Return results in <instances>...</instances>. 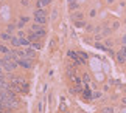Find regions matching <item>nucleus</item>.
<instances>
[{"label": "nucleus", "instance_id": "f257e3e1", "mask_svg": "<svg viewBox=\"0 0 126 113\" xmlns=\"http://www.w3.org/2000/svg\"><path fill=\"white\" fill-rule=\"evenodd\" d=\"M17 63L22 68H25V70H31L33 68V59H28V57H19Z\"/></svg>", "mask_w": 126, "mask_h": 113}, {"label": "nucleus", "instance_id": "f03ea898", "mask_svg": "<svg viewBox=\"0 0 126 113\" xmlns=\"http://www.w3.org/2000/svg\"><path fill=\"white\" fill-rule=\"evenodd\" d=\"M31 29H33V31H36V33H37V36H39L41 39H42V37H45V34H47V29L44 28V25H39V23H36V22L31 25Z\"/></svg>", "mask_w": 126, "mask_h": 113}, {"label": "nucleus", "instance_id": "7ed1b4c3", "mask_svg": "<svg viewBox=\"0 0 126 113\" xmlns=\"http://www.w3.org/2000/svg\"><path fill=\"white\" fill-rule=\"evenodd\" d=\"M17 65H19L17 61H6V62H5V65H3V70L6 71V73H13L17 68Z\"/></svg>", "mask_w": 126, "mask_h": 113}, {"label": "nucleus", "instance_id": "20e7f679", "mask_svg": "<svg viewBox=\"0 0 126 113\" xmlns=\"http://www.w3.org/2000/svg\"><path fill=\"white\" fill-rule=\"evenodd\" d=\"M81 95H83V98L86 101H92V99H94V91L89 88V84H86L83 87V93H81Z\"/></svg>", "mask_w": 126, "mask_h": 113}, {"label": "nucleus", "instance_id": "39448f33", "mask_svg": "<svg viewBox=\"0 0 126 113\" xmlns=\"http://www.w3.org/2000/svg\"><path fill=\"white\" fill-rule=\"evenodd\" d=\"M23 54H25V57H28V59H34L36 57V50L33 47H28V48H25Z\"/></svg>", "mask_w": 126, "mask_h": 113}, {"label": "nucleus", "instance_id": "423d86ee", "mask_svg": "<svg viewBox=\"0 0 126 113\" xmlns=\"http://www.w3.org/2000/svg\"><path fill=\"white\" fill-rule=\"evenodd\" d=\"M27 37L30 39L31 42H39V40H41V37L37 36V33H36V31H33V29H28V34H27Z\"/></svg>", "mask_w": 126, "mask_h": 113}, {"label": "nucleus", "instance_id": "0eeeda50", "mask_svg": "<svg viewBox=\"0 0 126 113\" xmlns=\"http://www.w3.org/2000/svg\"><path fill=\"white\" fill-rule=\"evenodd\" d=\"M70 79H72V82H73V85H76V87H83V77L73 75V76H70Z\"/></svg>", "mask_w": 126, "mask_h": 113}, {"label": "nucleus", "instance_id": "6e6552de", "mask_svg": "<svg viewBox=\"0 0 126 113\" xmlns=\"http://www.w3.org/2000/svg\"><path fill=\"white\" fill-rule=\"evenodd\" d=\"M115 59H117V62H118V63H122V65H123V63H126V56L123 54L122 51L115 53Z\"/></svg>", "mask_w": 126, "mask_h": 113}, {"label": "nucleus", "instance_id": "1a4fd4ad", "mask_svg": "<svg viewBox=\"0 0 126 113\" xmlns=\"http://www.w3.org/2000/svg\"><path fill=\"white\" fill-rule=\"evenodd\" d=\"M9 43H11L14 48H19V47H20V39H19L17 36H11V39H9Z\"/></svg>", "mask_w": 126, "mask_h": 113}, {"label": "nucleus", "instance_id": "9d476101", "mask_svg": "<svg viewBox=\"0 0 126 113\" xmlns=\"http://www.w3.org/2000/svg\"><path fill=\"white\" fill-rule=\"evenodd\" d=\"M33 19H34V22L39 23V25H45V23H47L45 16H33Z\"/></svg>", "mask_w": 126, "mask_h": 113}, {"label": "nucleus", "instance_id": "9b49d317", "mask_svg": "<svg viewBox=\"0 0 126 113\" xmlns=\"http://www.w3.org/2000/svg\"><path fill=\"white\" fill-rule=\"evenodd\" d=\"M51 3V0H37L36 2V8H45Z\"/></svg>", "mask_w": 126, "mask_h": 113}, {"label": "nucleus", "instance_id": "f8f14e48", "mask_svg": "<svg viewBox=\"0 0 126 113\" xmlns=\"http://www.w3.org/2000/svg\"><path fill=\"white\" fill-rule=\"evenodd\" d=\"M84 19V14L83 13H72V20L76 22V20H83Z\"/></svg>", "mask_w": 126, "mask_h": 113}, {"label": "nucleus", "instance_id": "ddd939ff", "mask_svg": "<svg viewBox=\"0 0 126 113\" xmlns=\"http://www.w3.org/2000/svg\"><path fill=\"white\" fill-rule=\"evenodd\" d=\"M20 47H25V48L31 47V40L28 37H20Z\"/></svg>", "mask_w": 126, "mask_h": 113}, {"label": "nucleus", "instance_id": "4468645a", "mask_svg": "<svg viewBox=\"0 0 126 113\" xmlns=\"http://www.w3.org/2000/svg\"><path fill=\"white\" fill-rule=\"evenodd\" d=\"M70 93H72V95H81V93H83V87H72L70 88V90H69Z\"/></svg>", "mask_w": 126, "mask_h": 113}, {"label": "nucleus", "instance_id": "2eb2a0df", "mask_svg": "<svg viewBox=\"0 0 126 113\" xmlns=\"http://www.w3.org/2000/svg\"><path fill=\"white\" fill-rule=\"evenodd\" d=\"M69 9L72 13L76 11V9H79V3L78 2H69Z\"/></svg>", "mask_w": 126, "mask_h": 113}, {"label": "nucleus", "instance_id": "dca6fc26", "mask_svg": "<svg viewBox=\"0 0 126 113\" xmlns=\"http://www.w3.org/2000/svg\"><path fill=\"white\" fill-rule=\"evenodd\" d=\"M16 28H17V25H16V23H9V25L6 26V33L13 36V33H14V29H16Z\"/></svg>", "mask_w": 126, "mask_h": 113}, {"label": "nucleus", "instance_id": "f3484780", "mask_svg": "<svg viewBox=\"0 0 126 113\" xmlns=\"http://www.w3.org/2000/svg\"><path fill=\"white\" fill-rule=\"evenodd\" d=\"M33 16H47V13H45V9H44V8H36Z\"/></svg>", "mask_w": 126, "mask_h": 113}, {"label": "nucleus", "instance_id": "a211bd4d", "mask_svg": "<svg viewBox=\"0 0 126 113\" xmlns=\"http://www.w3.org/2000/svg\"><path fill=\"white\" fill-rule=\"evenodd\" d=\"M73 23H75L76 28H84V26H86V22H84V20H76V22H73Z\"/></svg>", "mask_w": 126, "mask_h": 113}, {"label": "nucleus", "instance_id": "6ab92c4d", "mask_svg": "<svg viewBox=\"0 0 126 113\" xmlns=\"http://www.w3.org/2000/svg\"><path fill=\"white\" fill-rule=\"evenodd\" d=\"M101 112H103V113H115L114 107H103V109H101Z\"/></svg>", "mask_w": 126, "mask_h": 113}, {"label": "nucleus", "instance_id": "aec40b11", "mask_svg": "<svg viewBox=\"0 0 126 113\" xmlns=\"http://www.w3.org/2000/svg\"><path fill=\"white\" fill-rule=\"evenodd\" d=\"M0 53H2V54H8V53H9V48L6 45H0Z\"/></svg>", "mask_w": 126, "mask_h": 113}, {"label": "nucleus", "instance_id": "412c9836", "mask_svg": "<svg viewBox=\"0 0 126 113\" xmlns=\"http://www.w3.org/2000/svg\"><path fill=\"white\" fill-rule=\"evenodd\" d=\"M112 45H114V42H112V40H110V39H108V40H106V42H104V47H106V48H108V50H110V48H112Z\"/></svg>", "mask_w": 126, "mask_h": 113}, {"label": "nucleus", "instance_id": "4be33fe9", "mask_svg": "<svg viewBox=\"0 0 126 113\" xmlns=\"http://www.w3.org/2000/svg\"><path fill=\"white\" fill-rule=\"evenodd\" d=\"M78 54H79V57L83 59V61H87V59H89V54H87V53H84V51H79Z\"/></svg>", "mask_w": 126, "mask_h": 113}, {"label": "nucleus", "instance_id": "5701e85b", "mask_svg": "<svg viewBox=\"0 0 126 113\" xmlns=\"http://www.w3.org/2000/svg\"><path fill=\"white\" fill-rule=\"evenodd\" d=\"M83 82H84V84H90V76L87 75V73L83 75Z\"/></svg>", "mask_w": 126, "mask_h": 113}, {"label": "nucleus", "instance_id": "b1692460", "mask_svg": "<svg viewBox=\"0 0 126 113\" xmlns=\"http://www.w3.org/2000/svg\"><path fill=\"white\" fill-rule=\"evenodd\" d=\"M2 40H9V39H11V34H8V33H2Z\"/></svg>", "mask_w": 126, "mask_h": 113}, {"label": "nucleus", "instance_id": "393cba45", "mask_svg": "<svg viewBox=\"0 0 126 113\" xmlns=\"http://www.w3.org/2000/svg\"><path fill=\"white\" fill-rule=\"evenodd\" d=\"M31 47L34 48V50H41V43L39 42H31Z\"/></svg>", "mask_w": 126, "mask_h": 113}, {"label": "nucleus", "instance_id": "a878e982", "mask_svg": "<svg viewBox=\"0 0 126 113\" xmlns=\"http://www.w3.org/2000/svg\"><path fill=\"white\" fill-rule=\"evenodd\" d=\"M120 28V22L118 20H114V23H112V29L115 31V29H118Z\"/></svg>", "mask_w": 126, "mask_h": 113}, {"label": "nucleus", "instance_id": "bb28decb", "mask_svg": "<svg viewBox=\"0 0 126 113\" xmlns=\"http://www.w3.org/2000/svg\"><path fill=\"white\" fill-rule=\"evenodd\" d=\"M109 34H110V29H109V28H106L104 31H103V34H101V36H103V37H106V36H109Z\"/></svg>", "mask_w": 126, "mask_h": 113}, {"label": "nucleus", "instance_id": "cd10ccee", "mask_svg": "<svg viewBox=\"0 0 126 113\" xmlns=\"http://www.w3.org/2000/svg\"><path fill=\"white\" fill-rule=\"evenodd\" d=\"M28 20H30V17H27V16H20V22H23V23H27Z\"/></svg>", "mask_w": 126, "mask_h": 113}, {"label": "nucleus", "instance_id": "c85d7f7f", "mask_svg": "<svg viewBox=\"0 0 126 113\" xmlns=\"http://www.w3.org/2000/svg\"><path fill=\"white\" fill-rule=\"evenodd\" d=\"M95 47L98 48V50H108V48H106V47L103 45V43H101V45H100V43H95Z\"/></svg>", "mask_w": 126, "mask_h": 113}, {"label": "nucleus", "instance_id": "c756f323", "mask_svg": "<svg viewBox=\"0 0 126 113\" xmlns=\"http://www.w3.org/2000/svg\"><path fill=\"white\" fill-rule=\"evenodd\" d=\"M17 37L20 39V37H25V33H23V29H19V33H17Z\"/></svg>", "mask_w": 126, "mask_h": 113}, {"label": "nucleus", "instance_id": "7c9ffc66", "mask_svg": "<svg viewBox=\"0 0 126 113\" xmlns=\"http://www.w3.org/2000/svg\"><path fill=\"white\" fill-rule=\"evenodd\" d=\"M89 16L90 17H95L96 16V9H90V11H89Z\"/></svg>", "mask_w": 126, "mask_h": 113}, {"label": "nucleus", "instance_id": "2f4dec72", "mask_svg": "<svg viewBox=\"0 0 126 113\" xmlns=\"http://www.w3.org/2000/svg\"><path fill=\"white\" fill-rule=\"evenodd\" d=\"M94 98H95V99L101 98V91H94Z\"/></svg>", "mask_w": 126, "mask_h": 113}, {"label": "nucleus", "instance_id": "473e14b6", "mask_svg": "<svg viewBox=\"0 0 126 113\" xmlns=\"http://www.w3.org/2000/svg\"><path fill=\"white\" fill-rule=\"evenodd\" d=\"M23 26H25V23H23V22H20V20H19V23H17V28H19V29H22Z\"/></svg>", "mask_w": 126, "mask_h": 113}, {"label": "nucleus", "instance_id": "72a5a7b5", "mask_svg": "<svg viewBox=\"0 0 126 113\" xmlns=\"http://www.w3.org/2000/svg\"><path fill=\"white\" fill-rule=\"evenodd\" d=\"M20 5L22 6H28V0H20Z\"/></svg>", "mask_w": 126, "mask_h": 113}, {"label": "nucleus", "instance_id": "f704fd0d", "mask_svg": "<svg viewBox=\"0 0 126 113\" xmlns=\"http://www.w3.org/2000/svg\"><path fill=\"white\" fill-rule=\"evenodd\" d=\"M56 16H58V11H56V9H53V13H51V19H56Z\"/></svg>", "mask_w": 126, "mask_h": 113}, {"label": "nucleus", "instance_id": "c9c22d12", "mask_svg": "<svg viewBox=\"0 0 126 113\" xmlns=\"http://www.w3.org/2000/svg\"><path fill=\"white\" fill-rule=\"evenodd\" d=\"M86 29H87V31H94V26H92V25H86Z\"/></svg>", "mask_w": 126, "mask_h": 113}, {"label": "nucleus", "instance_id": "e433bc0d", "mask_svg": "<svg viewBox=\"0 0 126 113\" xmlns=\"http://www.w3.org/2000/svg\"><path fill=\"white\" fill-rule=\"evenodd\" d=\"M125 43H126V34L122 37V45H125Z\"/></svg>", "mask_w": 126, "mask_h": 113}, {"label": "nucleus", "instance_id": "4c0bfd02", "mask_svg": "<svg viewBox=\"0 0 126 113\" xmlns=\"http://www.w3.org/2000/svg\"><path fill=\"white\" fill-rule=\"evenodd\" d=\"M122 104H123V105H126V96H125V98H122Z\"/></svg>", "mask_w": 126, "mask_h": 113}, {"label": "nucleus", "instance_id": "58836bf2", "mask_svg": "<svg viewBox=\"0 0 126 113\" xmlns=\"http://www.w3.org/2000/svg\"><path fill=\"white\" fill-rule=\"evenodd\" d=\"M106 2H108V3H114L115 0H106Z\"/></svg>", "mask_w": 126, "mask_h": 113}, {"label": "nucleus", "instance_id": "ea45409f", "mask_svg": "<svg viewBox=\"0 0 126 113\" xmlns=\"http://www.w3.org/2000/svg\"><path fill=\"white\" fill-rule=\"evenodd\" d=\"M69 2H78V0H69Z\"/></svg>", "mask_w": 126, "mask_h": 113}, {"label": "nucleus", "instance_id": "a19ab883", "mask_svg": "<svg viewBox=\"0 0 126 113\" xmlns=\"http://www.w3.org/2000/svg\"><path fill=\"white\" fill-rule=\"evenodd\" d=\"M125 28H126V20H125Z\"/></svg>", "mask_w": 126, "mask_h": 113}, {"label": "nucleus", "instance_id": "79ce46f5", "mask_svg": "<svg viewBox=\"0 0 126 113\" xmlns=\"http://www.w3.org/2000/svg\"><path fill=\"white\" fill-rule=\"evenodd\" d=\"M123 113H126V110H123Z\"/></svg>", "mask_w": 126, "mask_h": 113}, {"label": "nucleus", "instance_id": "37998d69", "mask_svg": "<svg viewBox=\"0 0 126 113\" xmlns=\"http://www.w3.org/2000/svg\"><path fill=\"white\" fill-rule=\"evenodd\" d=\"M125 45H126V43H125Z\"/></svg>", "mask_w": 126, "mask_h": 113}, {"label": "nucleus", "instance_id": "c03bdc74", "mask_svg": "<svg viewBox=\"0 0 126 113\" xmlns=\"http://www.w3.org/2000/svg\"><path fill=\"white\" fill-rule=\"evenodd\" d=\"M101 113H103V112H101Z\"/></svg>", "mask_w": 126, "mask_h": 113}, {"label": "nucleus", "instance_id": "a18cd8bd", "mask_svg": "<svg viewBox=\"0 0 126 113\" xmlns=\"http://www.w3.org/2000/svg\"><path fill=\"white\" fill-rule=\"evenodd\" d=\"M125 8H126V6H125Z\"/></svg>", "mask_w": 126, "mask_h": 113}]
</instances>
